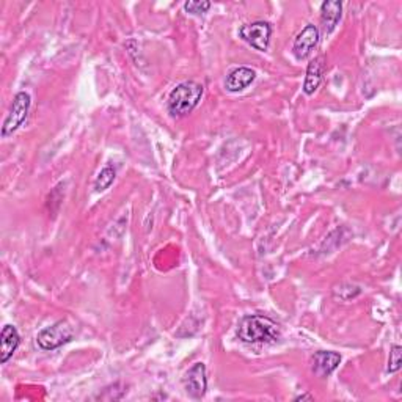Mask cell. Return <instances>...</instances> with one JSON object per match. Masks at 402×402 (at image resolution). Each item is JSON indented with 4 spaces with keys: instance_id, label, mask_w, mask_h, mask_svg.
Segmentation results:
<instances>
[{
    "instance_id": "5",
    "label": "cell",
    "mask_w": 402,
    "mask_h": 402,
    "mask_svg": "<svg viewBox=\"0 0 402 402\" xmlns=\"http://www.w3.org/2000/svg\"><path fill=\"white\" fill-rule=\"evenodd\" d=\"M239 36L248 43L250 46L257 49V51L264 52L269 47L270 36H272V27L264 23V21H257V23L242 25L239 29Z\"/></svg>"
},
{
    "instance_id": "12",
    "label": "cell",
    "mask_w": 402,
    "mask_h": 402,
    "mask_svg": "<svg viewBox=\"0 0 402 402\" xmlns=\"http://www.w3.org/2000/svg\"><path fill=\"white\" fill-rule=\"evenodd\" d=\"M322 73H324V60L322 57H318L309 62L307 68L305 82H303V93L311 96L314 91L319 88L320 82H322Z\"/></svg>"
},
{
    "instance_id": "17",
    "label": "cell",
    "mask_w": 402,
    "mask_h": 402,
    "mask_svg": "<svg viewBox=\"0 0 402 402\" xmlns=\"http://www.w3.org/2000/svg\"><path fill=\"white\" fill-rule=\"evenodd\" d=\"M296 401H314V396H313V394H309V393H305V394L297 396Z\"/></svg>"
},
{
    "instance_id": "11",
    "label": "cell",
    "mask_w": 402,
    "mask_h": 402,
    "mask_svg": "<svg viewBox=\"0 0 402 402\" xmlns=\"http://www.w3.org/2000/svg\"><path fill=\"white\" fill-rule=\"evenodd\" d=\"M343 5L338 0H327L320 5V23L324 25L325 34H331L341 19Z\"/></svg>"
},
{
    "instance_id": "9",
    "label": "cell",
    "mask_w": 402,
    "mask_h": 402,
    "mask_svg": "<svg viewBox=\"0 0 402 402\" xmlns=\"http://www.w3.org/2000/svg\"><path fill=\"white\" fill-rule=\"evenodd\" d=\"M257 79V73L253 69H250L247 67H241L233 69V71L228 74V78L225 80V88L231 93H239V91L246 90L247 86L253 84V80Z\"/></svg>"
},
{
    "instance_id": "3",
    "label": "cell",
    "mask_w": 402,
    "mask_h": 402,
    "mask_svg": "<svg viewBox=\"0 0 402 402\" xmlns=\"http://www.w3.org/2000/svg\"><path fill=\"white\" fill-rule=\"evenodd\" d=\"M74 338V330L67 320H58L51 327L43 329L36 336V343L43 351H54L69 343Z\"/></svg>"
},
{
    "instance_id": "14",
    "label": "cell",
    "mask_w": 402,
    "mask_h": 402,
    "mask_svg": "<svg viewBox=\"0 0 402 402\" xmlns=\"http://www.w3.org/2000/svg\"><path fill=\"white\" fill-rule=\"evenodd\" d=\"M115 178H117V172L112 165H107V167L102 168V170L99 172V175H97L95 179L96 192H102V190L110 187L113 181H115Z\"/></svg>"
},
{
    "instance_id": "7",
    "label": "cell",
    "mask_w": 402,
    "mask_h": 402,
    "mask_svg": "<svg viewBox=\"0 0 402 402\" xmlns=\"http://www.w3.org/2000/svg\"><path fill=\"white\" fill-rule=\"evenodd\" d=\"M319 29L316 25L308 24L305 29H303L300 34L297 35L294 40V45H292V54L297 60L307 58L309 54L313 52V49L318 46L319 43Z\"/></svg>"
},
{
    "instance_id": "15",
    "label": "cell",
    "mask_w": 402,
    "mask_h": 402,
    "mask_svg": "<svg viewBox=\"0 0 402 402\" xmlns=\"http://www.w3.org/2000/svg\"><path fill=\"white\" fill-rule=\"evenodd\" d=\"M401 365H402V347L394 344V346H391V349H390V358H388L387 371L390 374L399 371Z\"/></svg>"
},
{
    "instance_id": "16",
    "label": "cell",
    "mask_w": 402,
    "mask_h": 402,
    "mask_svg": "<svg viewBox=\"0 0 402 402\" xmlns=\"http://www.w3.org/2000/svg\"><path fill=\"white\" fill-rule=\"evenodd\" d=\"M211 8V2L208 0H190V2L184 3V10L192 14H203Z\"/></svg>"
},
{
    "instance_id": "13",
    "label": "cell",
    "mask_w": 402,
    "mask_h": 402,
    "mask_svg": "<svg viewBox=\"0 0 402 402\" xmlns=\"http://www.w3.org/2000/svg\"><path fill=\"white\" fill-rule=\"evenodd\" d=\"M362 294V287L351 285V283H341L333 289V297L340 302H351L352 298Z\"/></svg>"
},
{
    "instance_id": "6",
    "label": "cell",
    "mask_w": 402,
    "mask_h": 402,
    "mask_svg": "<svg viewBox=\"0 0 402 402\" xmlns=\"http://www.w3.org/2000/svg\"><path fill=\"white\" fill-rule=\"evenodd\" d=\"M186 393L193 399H201L208 391V374H206L204 363H195V365L184 374L182 379Z\"/></svg>"
},
{
    "instance_id": "1",
    "label": "cell",
    "mask_w": 402,
    "mask_h": 402,
    "mask_svg": "<svg viewBox=\"0 0 402 402\" xmlns=\"http://www.w3.org/2000/svg\"><path fill=\"white\" fill-rule=\"evenodd\" d=\"M237 338L248 344L274 343L280 338V329L272 319L265 316H246L237 325Z\"/></svg>"
},
{
    "instance_id": "10",
    "label": "cell",
    "mask_w": 402,
    "mask_h": 402,
    "mask_svg": "<svg viewBox=\"0 0 402 402\" xmlns=\"http://www.w3.org/2000/svg\"><path fill=\"white\" fill-rule=\"evenodd\" d=\"M21 343V336L13 325H5L2 330V335H0V363L5 365L10 358L18 349Z\"/></svg>"
},
{
    "instance_id": "2",
    "label": "cell",
    "mask_w": 402,
    "mask_h": 402,
    "mask_svg": "<svg viewBox=\"0 0 402 402\" xmlns=\"http://www.w3.org/2000/svg\"><path fill=\"white\" fill-rule=\"evenodd\" d=\"M203 85L193 82V80H187V82L176 85L172 90L170 96H168V113L173 118L187 117L200 104L201 97H203Z\"/></svg>"
},
{
    "instance_id": "4",
    "label": "cell",
    "mask_w": 402,
    "mask_h": 402,
    "mask_svg": "<svg viewBox=\"0 0 402 402\" xmlns=\"http://www.w3.org/2000/svg\"><path fill=\"white\" fill-rule=\"evenodd\" d=\"M30 104H32L30 95L25 93V91H19V93L13 97L10 110L3 119L2 137H8V135H12L19 129L21 124L25 121L27 115H29Z\"/></svg>"
},
{
    "instance_id": "8",
    "label": "cell",
    "mask_w": 402,
    "mask_h": 402,
    "mask_svg": "<svg viewBox=\"0 0 402 402\" xmlns=\"http://www.w3.org/2000/svg\"><path fill=\"white\" fill-rule=\"evenodd\" d=\"M341 363V355L331 351L316 352L311 358V369L319 377H329Z\"/></svg>"
}]
</instances>
